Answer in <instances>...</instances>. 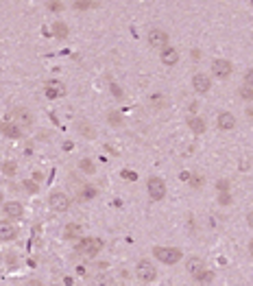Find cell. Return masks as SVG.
Returning <instances> with one entry per match:
<instances>
[{"instance_id": "cell-1", "label": "cell", "mask_w": 253, "mask_h": 286, "mask_svg": "<svg viewBox=\"0 0 253 286\" xmlns=\"http://www.w3.org/2000/svg\"><path fill=\"white\" fill-rule=\"evenodd\" d=\"M153 256L162 262V264H177V262L182 260L184 252L182 249H177V247H155Z\"/></svg>"}, {"instance_id": "cell-2", "label": "cell", "mask_w": 253, "mask_h": 286, "mask_svg": "<svg viewBox=\"0 0 253 286\" xmlns=\"http://www.w3.org/2000/svg\"><path fill=\"white\" fill-rule=\"evenodd\" d=\"M136 276L140 282L150 284V282H155V278H158V269H155V264L150 260H140L136 266Z\"/></svg>"}, {"instance_id": "cell-3", "label": "cell", "mask_w": 253, "mask_h": 286, "mask_svg": "<svg viewBox=\"0 0 253 286\" xmlns=\"http://www.w3.org/2000/svg\"><path fill=\"white\" fill-rule=\"evenodd\" d=\"M100 249H103V242H100L98 238H81L79 245H76V252L83 256H90V258L98 256Z\"/></svg>"}, {"instance_id": "cell-4", "label": "cell", "mask_w": 253, "mask_h": 286, "mask_svg": "<svg viewBox=\"0 0 253 286\" xmlns=\"http://www.w3.org/2000/svg\"><path fill=\"white\" fill-rule=\"evenodd\" d=\"M146 42H148L150 48L164 50L168 46V42H170V38H168V33L164 31V28H150L148 35H146Z\"/></svg>"}, {"instance_id": "cell-5", "label": "cell", "mask_w": 253, "mask_h": 286, "mask_svg": "<svg viewBox=\"0 0 253 286\" xmlns=\"http://www.w3.org/2000/svg\"><path fill=\"white\" fill-rule=\"evenodd\" d=\"M146 190L153 201H162L166 196V184H164V180H160V177H150L146 182Z\"/></svg>"}, {"instance_id": "cell-6", "label": "cell", "mask_w": 253, "mask_h": 286, "mask_svg": "<svg viewBox=\"0 0 253 286\" xmlns=\"http://www.w3.org/2000/svg\"><path fill=\"white\" fill-rule=\"evenodd\" d=\"M48 204H50L52 212H68L70 210V196L66 192H50Z\"/></svg>"}, {"instance_id": "cell-7", "label": "cell", "mask_w": 253, "mask_h": 286, "mask_svg": "<svg viewBox=\"0 0 253 286\" xmlns=\"http://www.w3.org/2000/svg\"><path fill=\"white\" fill-rule=\"evenodd\" d=\"M44 96L50 98V100L66 96V86H64L62 81H57V79L46 81V83H44Z\"/></svg>"}, {"instance_id": "cell-8", "label": "cell", "mask_w": 253, "mask_h": 286, "mask_svg": "<svg viewBox=\"0 0 253 286\" xmlns=\"http://www.w3.org/2000/svg\"><path fill=\"white\" fill-rule=\"evenodd\" d=\"M232 72H234L232 62H227V59H214L212 62V74L216 79H230Z\"/></svg>"}, {"instance_id": "cell-9", "label": "cell", "mask_w": 253, "mask_h": 286, "mask_svg": "<svg viewBox=\"0 0 253 286\" xmlns=\"http://www.w3.org/2000/svg\"><path fill=\"white\" fill-rule=\"evenodd\" d=\"M210 88H212V79H210L208 74L196 72L194 76H192V90H194L196 94H208Z\"/></svg>"}, {"instance_id": "cell-10", "label": "cell", "mask_w": 253, "mask_h": 286, "mask_svg": "<svg viewBox=\"0 0 253 286\" xmlns=\"http://www.w3.org/2000/svg\"><path fill=\"white\" fill-rule=\"evenodd\" d=\"M186 271L190 273L192 278H198L203 271H206V262H203V258H196V256H190L188 260H186Z\"/></svg>"}, {"instance_id": "cell-11", "label": "cell", "mask_w": 253, "mask_h": 286, "mask_svg": "<svg viewBox=\"0 0 253 286\" xmlns=\"http://www.w3.org/2000/svg\"><path fill=\"white\" fill-rule=\"evenodd\" d=\"M14 118H16V124L20 129L31 127L33 124V114L26 110V107H18V110H14Z\"/></svg>"}, {"instance_id": "cell-12", "label": "cell", "mask_w": 253, "mask_h": 286, "mask_svg": "<svg viewBox=\"0 0 253 286\" xmlns=\"http://www.w3.org/2000/svg\"><path fill=\"white\" fill-rule=\"evenodd\" d=\"M216 127H218L220 131L236 129V118H234V114H230V112H220L218 118H216Z\"/></svg>"}, {"instance_id": "cell-13", "label": "cell", "mask_w": 253, "mask_h": 286, "mask_svg": "<svg viewBox=\"0 0 253 286\" xmlns=\"http://www.w3.org/2000/svg\"><path fill=\"white\" fill-rule=\"evenodd\" d=\"M16 236H18V228L11 221H0V240H4V242H11V240H16Z\"/></svg>"}, {"instance_id": "cell-14", "label": "cell", "mask_w": 253, "mask_h": 286, "mask_svg": "<svg viewBox=\"0 0 253 286\" xmlns=\"http://www.w3.org/2000/svg\"><path fill=\"white\" fill-rule=\"evenodd\" d=\"M22 214H24L22 204H18V201H9V204H4V216L11 218V221L22 218Z\"/></svg>"}, {"instance_id": "cell-15", "label": "cell", "mask_w": 253, "mask_h": 286, "mask_svg": "<svg viewBox=\"0 0 253 286\" xmlns=\"http://www.w3.org/2000/svg\"><path fill=\"white\" fill-rule=\"evenodd\" d=\"M179 62V50L174 48V46H170L168 44L164 50H162V64L164 66H174Z\"/></svg>"}, {"instance_id": "cell-16", "label": "cell", "mask_w": 253, "mask_h": 286, "mask_svg": "<svg viewBox=\"0 0 253 286\" xmlns=\"http://www.w3.org/2000/svg\"><path fill=\"white\" fill-rule=\"evenodd\" d=\"M0 134L7 136V138H20L22 129L16 122H0Z\"/></svg>"}, {"instance_id": "cell-17", "label": "cell", "mask_w": 253, "mask_h": 286, "mask_svg": "<svg viewBox=\"0 0 253 286\" xmlns=\"http://www.w3.org/2000/svg\"><path fill=\"white\" fill-rule=\"evenodd\" d=\"M188 127H190L192 134L201 136L203 131H206V120H203V118H198V116H190L188 118Z\"/></svg>"}, {"instance_id": "cell-18", "label": "cell", "mask_w": 253, "mask_h": 286, "mask_svg": "<svg viewBox=\"0 0 253 286\" xmlns=\"http://www.w3.org/2000/svg\"><path fill=\"white\" fill-rule=\"evenodd\" d=\"M52 33H55L57 40H66V38H68V26H66V22H57V24L52 26Z\"/></svg>"}, {"instance_id": "cell-19", "label": "cell", "mask_w": 253, "mask_h": 286, "mask_svg": "<svg viewBox=\"0 0 253 286\" xmlns=\"http://www.w3.org/2000/svg\"><path fill=\"white\" fill-rule=\"evenodd\" d=\"M79 166H81V170L83 172H88V175H94V172H96V166H94V162H92V160H81V162H79Z\"/></svg>"}, {"instance_id": "cell-20", "label": "cell", "mask_w": 253, "mask_h": 286, "mask_svg": "<svg viewBox=\"0 0 253 286\" xmlns=\"http://www.w3.org/2000/svg\"><path fill=\"white\" fill-rule=\"evenodd\" d=\"M94 196H96V190L92 186H83V190L79 192V199H83V201H90V199H94Z\"/></svg>"}, {"instance_id": "cell-21", "label": "cell", "mask_w": 253, "mask_h": 286, "mask_svg": "<svg viewBox=\"0 0 253 286\" xmlns=\"http://www.w3.org/2000/svg\"><path fill=\"white\" fill-rule=\"evenodd\" d=\"M92 284H94V286H114V282H112L110 276H96V278L92 280Z\"/></svg>"}, {"instance_id": "cell-22", "label": "cell", "mask_w": 253, "mask_h": 286, "mask_svg": "<svg viewBox=\"0 0 253 286\" xmlns=\"http://www.w3.org/2000/svg\"><path fill=\"white\" fill-rule=\"evenodd\" d=\"M72 7H76V9H94V7H98V2H90V0H74Z\"/></svg>"}, {"instance_id": "cell-23", "label": "cell", "mask_w": 253, "mask_h": 286, "mask_svg": "<svg viewBox=\"0 0 253 286\" xmlns=\"http://www.w3.org/2000/svg\"><path fill=\"white\" fill-rule=\"evenodd\" d=\"M16 170H18V164L16 162H4L2 164V172H4V175H16Z\"/></svg>"}, {"instance_id": "cell-24", "label": "cell", "mask_w": 253, "mask_h": 286, "mask_svg": "<svg viewBox=\"0 0 253 286\" xmlns=\"http://www.w3.org/2000/svg\"><path fill=\"white\" fill-rule=\"evenodd\" d=\"M196 280H198V282H203V284H208V282H212V280H214V273L206 269V271H203V273H201V276H198Z\"/></svg>"}, {"instance_id": "cell-25", "label": "cell", "mask_w": 253, "mask_h": 286, "mask_svg": "<svg viewBox=\"0 0 253 286\" xmlns=\"http://www.w3.org/2000/svg\"><path fill=\"white\" fill-rule=\"evenodd\" d=\"M240 96H242L244 100H251V98H253V88L242 86V88H240Z\"/></svg>"}, {"instance_id": "cell-26", "label": "cell", "mask_w": 253, "mask_h": 286, "mask_svg": "<svg viewBox=\"0 0 253 286\" xmlns=\"http://www.w3.org/2000/svg\"><path fill=\"white\" fill-rule=\"evenodd\" d=\"M218 204H220V206H230V204H232V194H230V192H220Z\"/></svg>"}, {"instance_id": "cell-27", "label": "cell", "mask_w": 253, "mask_h": 286, "mask_svg": "<svg viewBox=\"0 0 253 286\" xmlns=\"http://www.w3.org/2000/svg\"><path fill=\"white\" fill-rule=\"evenodd\" d=\"M244 86H246V88H253V68L244 72Z\"/></svg>"}, {"instance_id": "cell-28", "label": "cell", "mask_w": 253, "mask_h": 286, "mask_svg": "<svg viewBox=\"0 0 253 286\" xmlns=\"http://www.w3.org/2000/svg\"><path fill=\"white\" fill-rule=\"evenodd\" d=\"M120 175H122L124 180H129V182H136V180H138V175H136L134 170H122V172H120Z\"/></svg>"}, {"instance_id": "cell-29", "label": "cell", "mask_w": 253, "mask_h": 286, "mask_svg": "<svg viewBox=\"0 0 253 286\" xmlns=\"http://www.w3.org/2000/svg\"><path fill=\"white\" fill-rule=\"evenodd\" d=\"M48 9H50V11H62L64 2H48Z\"/></svg>"}, {"instance_id": "cell-30", "label": "cell", "mask_w": 253, "mask_h": 286, "mask_svg": "<svg viewBox=\"0 0 253 286\" xmlns=\"http://www.w3.org/2000/svg\"><path fill=\"white\" fill-rule=\"evenodd\" d=\"M218 190H220V192H227V190H230V182H227V180H220V182H218Z\"/></svg>"}, {"instance_id": "cell-31", "label": "cell", "mask_w": 253, "mask_h": 286, "mask_svg": "<svg viewBox=\"0 0 253 286\" xmlns=\"http://www.w3.org/2000/svg\"><path fill=\"white\" fill-rule=\"evenodd\" d=\"M150 103H153V105H164V96L155 94V96H150Z\"/></svg>"}, {"instance_id": "cell-32", "label": "cell", "mask_w": 253, "mask_h": 286, "mask_svg": "<svg viewBox=\"0 0 253 286\" xmlns=\"http://www.w3.org/2000/svg\"><path fill=\"white\" fill-rule=\"evenodd\" d=\"M107 120L114 122V124H120V122H122V118H120L118 114H110V116H107Z\"/></svg>"}, {"instance_id": "cell-33", "label": "cell", "mask_w": 253, "mask_h": 286, "mask_svg": "<svg viewBox=\"0 0 253 286\" xmlns=\"http://www.w3.org/2000/svg\"><path fill=\"white\" fill-rule=\"evenodd\" d=\"M246 225H249V228L253 230V210H251L249 214H246Z\"/></svg>"}, {"instance_id": "cell-34", "label": "cell", "mask_w": 253, "mask_h": 286, "mask_svg": "<svg viewBox=\"0 0 253 286\" xmlns=\"http://www.w3.org/2000/svg\"><path fill=\"white\" fill-rule=\"evenodd\" d=\"M190 186H194V188H198V186H201V180H198V177L194 175V177H192V182H190Z\"/></svg>"}, {"instance_id": "cell-35", "label": "cell", "mask_w": 253, "mask_h": 286, "mask_svg": "<svg viewBox=\"0 0 253 286\" xmlns=\"http://www.w3.org/2000/svg\"><path fill=\"white\" fill-rule=\"evenodd\" d=\"M246 118H251V120H253V107H251V110H246Z\"/></svg>"}, {"instance_id": "cell-36", "label": "cell", "mask_w": 253, "mask_h": 286, "mask_svg": "<svg viewBox=\"0 0 253 286\" xmlns=\"http://www.w3.org/2000/svg\"><path fill=\"white\" fill-rule=\"evenodd\" d=\"M249 254H251V258H253V238H251V242H249Z\"/></svg>"}, {"instance_id": "cell-37", "label": "cell", "mask_w": 253, "mask_h": 286, "mask_svg": "<svg viewBox=\"0 0 253 286\" xmlns=\"http://www.w3.org/2000/svg\"><path fill=\"white\" fill-rule=\"evenodd\" d=\"M2 199H4V194H2V192H0V204H2Z\"/></svg>"}]
</instances>
